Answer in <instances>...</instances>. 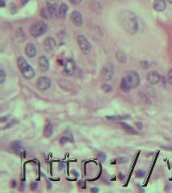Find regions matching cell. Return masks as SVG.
<instances>
[{
	"label": "cell",
	"instance_id": "9a60e30c",
	"mask_svg": "<svg viewBox=\"0 0 172 193\" xmlns=\"http://www.w3.org/2000/svg\"><path fill=\"white\" fill-rule=\"evenodd\" d=\"M21 72H22V74H23V76L25 77L26 79H32V77H34V76H35V71H34V69H32V66H28V67H27V68L25 69H23V71H21Z\"/></svg>",
	"mask_w": 172,
	"mask_h": 193
},
{
	"label": "cell",
	"instance_id": "44dd1931",
	"mask_svg": "<svg viewBox=\"0 0 172 193\" xmlns=\"http://www.w3.org/2000/svg\"><path fill=\"white\" fill-rule=\"evenodd\" d=\"M120 125H122L123 127H124V129L128 132L129 134H133V135H137V131H136L131 125H129L128 124L125 123V122H120Z\"/></svg>",
	"mask_w": 172,
	"mask_h": 193
},
{
	"label": "cell",
	"instance_id": "cb8c5ba5",
	"mask_svg": "<svg viewBox=\"0 0 172 193\" xmlns=\"http://www.w3.org/2000/svg\"><path fill=\"white\" fill-rule=\"evenodd\" d=\"M102 89H103L105 92H107V93H109V92H112V86H110V85H103L102 86Z\"/></svg>",
	"mask_w": 172,
	"mask_h": 193
},
{
	"label": "cell",
	"instance_id": "7a4b0ae2",
	"mask_svg": "<svg viewBox=\"0 0 172 193\" xmlns=\"http://www.w3.org/2000/svg\"><path fill=\"white\" fill-rule=\"evenodd\" d=\"M47 31V25L42 21H38L32 25L30 28V34L33 37H39Z\"/></svg>",
	"mask_w": 172,
	"mask_h": 193
},
{
	"label": "cell",
	"instance_id": "4fadbf2b",
	"mask_svg": "<svg viewBox=\"0 0 172 193\" xmlns=\"http://www.w3.org/2000/svg\"><path fill=\"white\" fill-rule=\"evenodd\" d=\"M25 53L30 58L34 57L36 54V49L35 45L33 44H31V43L28 44L26 45V48H25Z\"/></svg>",
	"mask_w": 172,
	"mask_h": 193
},
{
	"label": "cell",
	"instance_id": "3957f363",
	"mask_svg": "<svg viewBox=\"0 0 172 193\" xmlns=\"http://www.w3.org/2000/svg\"><path fill=\"white\" fill-rule=\"evenodd\" d=\"M123 79L127 82L131 89L137 88L139 85V84H140V77L136 72L133 71L128 72L126 76Z\"/></svg>",
	"mask_w": 172,
	"mask_h": 193
},
{
	"label": "cell",
	"instance_id": "603a6c76",
	"mask_svg": "<svg viewBox=\"0 0 172 193\" xmlns=\"http://www.w3.org/2000/svg\"><path fill=\"white\" fill-rule=\"evenodd\" d=\"M5 78H6V74H5L4 71L3 69H1V70H0V83L3 84L4 80H5Z\"/></svg>",
	"mask_w": 172,
	"mask_h": 193
},
{
	"label": "cell",
	"instance_id": "83f0119b",
	"mask_svg": "<svg viewBox=\"0 0 172 193\" xmlns=\"http://www.w3.org/2000/svg\"><path fill=\"white\" fill-rule=\"evenodd\" d=\"M36 188H37V183H32L31 184V190L35 191L36 189Z\"/></svg>",
	"mask_w": 172,
	"mask_h": 193
},
{
	"label": "cell",
	"instance_id": "30bf717a",
	"mask_svg": "<svg viewBox=\"0 0 172 193\" xmlns=\"http://www.w3.org/2000/svg\"><path fill=\"white\" fill-rule=\"evenodd\" d=\"M75 69H76V65L75 63L73 62L72 60H68L65 64V72L69 76H72V75L75 74Z\"/></svg>",
	"mask_w": 172,
	"mask_h": 193
},
{
	"label": "cell",
	"instance_id": "d590c367",
	"mask_svg": "<svg viewBox=\"0 0 172 193\" xmlns=\"http://www.w3.org/2000/svg\"><path fill=\"white\" fill-rule=\"evenodd\" d=\"M124 178H125V176H124V175H122V174L120 173V179H123Z\"/></svg>",
	"mask_w": 172,
	"mask_h": 193
},
{
	"label": "cell",
	"instance_id": "8d00e7d4",
	"mask_svg": "<svg viewBox=\"0 0 172 193\" xmlns=\"http://www.w3.org/2000/svg\"><path fill=\"white\" fill-rule=\"evenodd\" d=\"M167 1H168L170 3H172V0H167Z\"/></svg>",
	"mask_w": 172,
	"mask_h": 193
},
{
	"label": "cell",
	"instance_id": "9c48e42d",
	"mask_svg": "<svg viewBox=\"0 0 172 193\" xmlns=\"http://www.w3.org/2000/svg\"><path fill=\"white\" fill-rule=\"evenodd\" d=\"M71 20L73 23L75 24V27H80L83 24V17H82V15L79 11H73L71 13L70 15Z\"/></svg>",
	"mask_w": 172,
	"mask_h": 193
},
{
	"label": "cell",
	"instance_id": "277c9868",
	"mask_svg": "<svg viewBox=\"0 0 172 193\" xmlns=\"http://www.w3.org/2000/svg\"><path fill=\"white\" fill-rule=\"evenodd\" d=\"M77 42L78 44V46L80 48V49L82 50L84 54H89L90 52H91V44L89 43V41L87 40V39L83 36H78L77 37Z\"/></svg>",
	"mask_w": 172,
	"mask_h": 193
},
{
	"label": "cell",
	"instance_id": "8fae6325",
	"mask_svg": "<svg viewBox=\"0 0 172 193\" xmlns=\"http://www.w3.org/2000/svg\"><path fill=\"white\" fill-rule=\"evenodd\" d=\"M38 64H39L40 69L41 70L42 72H44L48 71V68H50V62H48V59L44 56H41L39 57Z\"/></svg>",
	"mask_w": 172,
	"mask_h": 193
},
{
	"label": "cell",
	"instance_id": "ac0fdd59",
	"mask_svg": "<svg viewBox=\"0 0 172 193\" xmlns=\"http://www.w3.org/2000/svg\"><path fill=\"white\" fill-rule=\"evenodd\" d=\"M53 127L52 123L48 122L44 128L43 135L45 138H50L53 135Z\"/></svg>",
	"mask_w": 172,
	"mask_h": 193
},
{
	"label": "cell",
	"instance_id": "2e32d148",
	"mask_svg": "<svg viewBox=\"0 0 172 193\" xmlns=\"http://www.w3.org/2000/svg\"><path fill=\"white\" fill-rule=\"evenodd\" d=\"M68 5L65 3H62L59 6L58 9V15H59V18L61 19H65V16H66L67 11H68Z\"/></svg>",
	"mask_w": 172,
	"mask_h": 193
},
{
	"label": "cell",
	"instance_id": "ffe728a7",
	"mask_svg": "<svg viewBox=\"0 0 172 193\" xmlns=\"http://www.w3.org/2000/svg\"><path fill=\"white\" fill-rule=\"evenodd\" d=\"M116 56L117 58V60L120 63L125 64L127 61V56L125 55V53L122 51H118L116 54Z\"/></svg>",
	"mask_w": 172,
	"mask_h": 193
},
{
	"label": "cell",
	"instance_id": "ba28073f",
	"mask_svg": "<svg viewBox=\"0 0 172 193\" xmlns=\"http://www.w3.org/2000/svg\"><path fill=\"white\" fill-rule=\"evenodd\" d=\"M146 79L148 81L151 85H156L160 81L161 77L158 72L156 71H151L150 72H148L146 76Z\"/></svg>",
	"mask_w": 172,
	"mask_h": 193
},
{
	"label": "cell",
	"instance_id": "f546056e",
	"mask_svg": "<svg viewBox=\"0 0 172 193\" xmlns=\"http://www.w3.org/2000/svg\"><path fill=\"white\" fill-rule=\"evenodd\" d=\"M70 2H71L72 3H73V4L77 5V4H79V3L82 2V0H70Z\"/></svg>",
	"mask_w": 172,
	"mask_h": 193
},
{
	"label": "cell",
	"instance_id": "7402d4cb",
	"mask_svg": "<svg viewBox=\"0 0 172 193\" xmlns=\"http://www.w3.org/2000/svg\"><path fill=\"white\" fill-rule=\"evenodd\" d=\"M40 15L42 16V18H44L45 19H50V17H51L50 14V12H48L47 8H46V9H45V8L41 9V11H40Z\"/></svg>",
	"mask_w": 172,
	"mask_h": 193
},
{
	"label": "cell",
	"instance_id": "f1b7e54d",
	"mask_svg": "<svg viewBox=\"0 0 172 193\" xmlns=\"http://www.w3.org/2000/svg\"><path fill=\"white\" fill-rule=\"evenodd\" d=\"M15 122H16V120H12V121H11L10 122H9V124H8V125H6V127H4V129H6V128H9V127H11L12 125H14L15 123Z\"/></svg>",
	"mask_w": 172,
	"mask_h": 193
},
{
	"label": "cell",
	"instance_id": "d6986e66",
	"mask_svg": "<svg viewBox=\"0 0 172 193\" xmlns=\"http://www.w3.org/2000/svg\"><path fill=\"white\" fill-rule=\"evenodd\" d=\"M17 64H18V67H19V69H20V71H23V69H25L27 67H28L29 66V64H28V63L26 61V60L24 59L23 56H20L19 58H18V60H17Z\"/></svg>",
	"mask_w": 172,
	"mask_h": 193
},
{
	"label": "cell",
	"instance_id": "5b68a950",
	"mask_svg": "<svg viewBox=\"0 0 172 193\" xmlns=\"http://www.w3.org/2000/svg\"><path fill=\"white\" fill-rule=\"evenodd\" d=\"M57 3H58V0H47V9L50 12L51 17L54 19L59 17V8H57Z\"/></svg>",
	"mask_w": 172,
	"mask_h": 193
},
{
	"label": "cell",
	"instance_id": "52a82bcc",
	"mask_svg": "<svg viewBox=\"0 0 172 193\" xmlns=\"http://www.w3.org/2000/svg\"><path fill=\"white\" fill-rule=\"evenodd\" d=\"M37 88L40 89V90H46L48 89L51 86V81L50 79L47 77H40L38 80H37Z\"/></svg>",
	"mask_w": 172,
	"mask_h": 193
},
{
	"label": "cell",
	"instance_id": "5bb4252c",
	"mask_svg": "<svg viewBox=\"0 0 172 193\" xmlns=\"http://www.w3.org/2000/svg\"><path fill=\"white\" fill-rule=\"evenodd\" d=\"M166 1L165 0H155L153 3V8L157 11H163L166 9Z\"/></svg>",
	"mask_w": 172,
	"mask_h": 193
},
{
	"label": "cell",
	"instance_id": "4dcf8cb0",
	"mask_svg": "<svg viewBox=\"0 0 172 193\" xmlns=\"http://www.w3.org/2000/svg\"><path fill=\"white\" fill-rule=\"evenodd\" d=\"M136 125H137V127H138V129H142V124L140 122V123H139V122H136Z\"/></svg>",
	"mask_w": 172,
	"mask_h": 193
},
{
	"label": "cell",
	"instance_id": "8992f818",
	"mask_svg": "<svg viewBox=\"0 0 172 193\" xmlns=\"http://www.w3.org/2000/svg\"><path fill=\"white\" fill-rule=\"evenodd\" d=\"M114 75V69L113 66L111 64H106L101 70V77L102 78L106 81H108L112 80V77Z\"/></svg>",
	"mask_w": 172,
	"mask_h": 193
},
{
	"label": "cell",
	"instance_id": "e0dca14e",
	"mask_svg": "<svg viewBox=\"0 0 172 193\" xmlns=\"http://www.w3.org/2000/svg\"><path fill=\"white\" fill-rule=\"evenodd\" d=\"M10 151L14 152V153H19L20 150H21V144L19 141H15L13 142H11V145L8 147Z\"/></svg>",
	"mask_w": 172,
	"mask_h": 193
},
{
	"label": "cell",
	"instance_id": "836d02e7",
	"mask_svg": "<svg viewBox=\"0 0 172 193\" xmlns=\"http://www.w3.org/2000/svg\"><path fill=\"white\" fill-rule=\"evenodd\" d=\"M1 1V6L2 7H4L5 6V3H4V0H0Z\"/></svg>",
	"mask_w": 172,
	"mask_h": 193
},
{
	"label": "cell",
	"instance_id": "4316f807",
	"mask_svg": "<svg viewBox=\"0 0 172 193\" xmlns=\"http://www.w3.org/2000/svg\"><path fill=\"white\" fill-rule=\"evenodd\" d=\"M67 142H68V138H67L66 137H62V138L60 139V142H61V144H62V145L65 144Z\"/></svg>",
	"mask_w": 172,
	"mask_h": 193
},
{
	"label": "cell",
	"instance_id": "e575fe53",
	"mask_svg": "<svg viewBox=\"0 0 172 193\" xmlns=\"http://www.w3.org/2000/svg\"><path fill=\"white\" fill-rule=\"evenodd\" d=\"M91 191L92 192H97V191H99V189H97V188H92V189H91Z\"/></svg>",
	"mask_w": 172,
	"mask_h": 193
},
{
	"label": "cell",
	"instance_id": "6da1fadb",
	"mask_svg": "<svg viewBox=\"0 0 172 193\" xmlns=\"http://www.w3.org/2000/svg\"><path fill=\"white\" fill-rule=\"evenodd\" d=\"M120 23L128 33L133 35L137 31L138 22L136 15L131 11H123L119 16Z\"/></svg>",
	"mask_w": 172,
	"mask_h": 193
},
{
	"label": "cell",
	"instance_id": "484cf974",
	"mask_svg": "<svg viewBox=\"0 0 172 193\" xmlns=\"http://www.w3.org/2000/svg\"><path fill=\"white\" fill-rule=\"evenodd\" d=\"M167 80H168L169 83L172 85V69L168 72V74H167Z\"/></svg>",
	"mask_w": 172,
	"mask_h": 193
},
{
	"label": "cell",
	"instance_id": "d4e9b609",
	"mask_svg": "<svg viewBox=\"0 0 172 193\" xmlns=\"http://www.w3.org/2000/svg\"><path fill=\"white\" fill-rule=\"evenodd\" d=\"M145 175V171H142V170H140V171H137V173H136V176L137 178H142Z\"/></svg>",
	"mask_w": 172,
	"mask_h": 193
},
{
	"label": "cell",
	"instance_id": "d6a6232c",
	"mask_svg": "<svg viewBox=\"0 0 172 193\" xmlns=\"http://www.w3.org/2000/svg\"><path fill=\"white\" fill-rule=\"evenodd\" d=\"M72 173H73V175H75V176H77V177L79 175L78 172H77V171H72Z\"/></svg>",
	"mask_w": 172,
	"mask_h": 193
},
{
	"label": "cell",
	"instance_id": "7c38bea8",
	"mask_svg": "<svg viewBox=\"0 0 172 193\" xmlns=\"http://www.w3.org/2000/svg\"><path fill=\"white\" fill-rule=\"evenodd\" d=\"M56 46V41L52 37H47L45 40V48L47 52H52Z\"/></svg>",
	"mask_w": 172,
	"mask_h": 193
},
{
	"label": "cell",
	"instance_id": "1f68e13d",
	"mask_svg": "<svg viewBox=\"0 0 172 193\" xmlns=\"http://www.w3.org/2000/svg\"><path fill=\"white\" fill-rule=\"evenodd\" d=\"M29 1V0H21V3L23 6H24L26 3H28V2Z\"/></svg>",
	"mask_w": 172,
	"mask_h": 193
}]
</instances>
